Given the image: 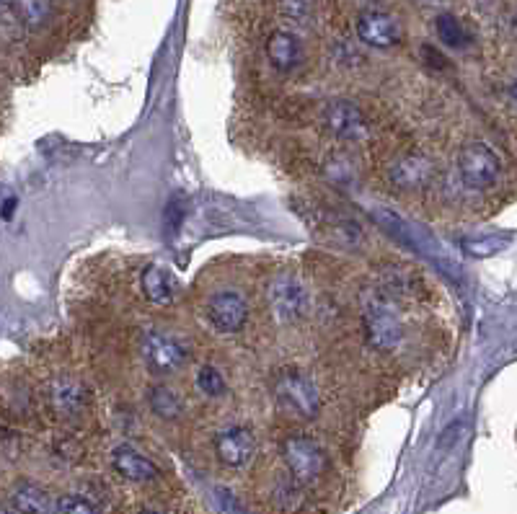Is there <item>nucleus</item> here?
Returning a JSON list of instances; mask_svg holds the SVG:
<instances>
[{
	"label": "nucleus",
	"instance_id": "f257e3e1",
	"mask_svg": "<svg viewBox=\"0 0 517 514\" xmlns=\"http://www.w3.org/2000/svg\"><path fill=\"white\" fill-rule=\"evenodd\" d=\"M362 329L370 347L380 352L396 349L404 339V323L393 308V300L380 287L362 292Z\"/></svg>",
	"mask_w": 517,
	"mask_h": 514
},
{
	"label": "nucleus",
	"instance_id": "f03ea898",
	"mask_svg": "<svg viewBox=\"0 0 517 514\" xmlns=\"http://www.w3.org/2000/svg\"><path fill=\"white\" fill-rule=\"evenodd\" d=\"M458 171L471 189H489L497 184L502 163H499V155L486 143H468L458 155Z\"/></svg>",
	"mask_w": 517,
	"mask_h": 514
},
{
	"label": "nucleus",
	"instance_id": "7ed1b4c3",
	"mask_svg": "<svg viewBox=\"0 0 517 514\" xmlns=\"http://www.w3.org/2000/svg\"><path fill=\"white\" fill-rule=\"evenodd\" d=\"M275 393L280 398L282 406L300 416V419H313L318 414L321 398H318V388L313 385L311 378H306L303 372L287 370L282 372L275 383Z\"/></svg>",
	"mask_w": 517,
	"mask_h": 514
},
{
	"label": "nucleus",
	"instance_id": "20e7f679",
	"mask_svg": "<svg viewBox=\"0 0 517 514\" xmlns=\"http://www.w3.org/2000/svg\"><path fill=\"white\" fill-rule=\"evenodd\" d=\"M282 455H285V463L290 468L298 481L308 484V481H316L321 473L326 471V455L324 450L316 445L308 437H287L282 442Z\"/></svg>",
	"mask_w": 517,
	"mask_h": 514
},
{
	"label": "nucleus",
	"instance_id": "39448f33",
	"mask_svg": "<svg viewBox=\"0 0 517 514\" xmlns=\"http://www.w3.org/2000/svg\"><path fill=\"white\" fill-rule=\"evenodd\" d=\"M207 318L212 329H218L220 334H236L249 321V305L233 290L215 292L207 300Z\"/></svg>",
	"mask_w": 517,
	"mask_h": 514
},
{
	"label": "nucleus",
	"instance_id": "423d86ee",
	"mask_svg": "<svg viewBox=\"0 0 517 514\" xmlns=\"http://www.w3.org/2000/svg\"><path fill=\"white\" fill-rule=\"evenodd\" d=\"M140 349H143V357L150 370L158 372V375L176 372L187 362V349L171 336L161 334V331H148L140 341Z\"/></svg>",
	"mask_w": 517,
	"mask_h": 514
},
{
	"label": "nucleus",
	"instance_id": "0eeeda50",
	"mask_svg": "<svg viewBox=\"0 0 517 514\" xmlns=\"http://www.w3.org/2000/svg\"><path fill=\"white\" fill-rule=\"evenodd\" d=\"M324 122L329 132H334L342 140H365L368 137V119L360 112V106H355L352 101H331L326 106Z\"/></svg>",
	"mask_w": 517,
	"mask_h": 514
},
{
	"label": "nucleus",
	"instance_id": "6e6552de",
	"mask_svg": "<svg viewBox=\"0 0 517 514\" xmlns=\"http://www.w3.org/2000/svg\"><path fill=\"white\" fill-rule=\"evenodd\" d=\"M269 305L275 310L280 321H295L306 313L308 308V292L293 277H280L269 287Z\"/></svg>",
	"mask_w": 517,
	"mask_h": 514
},
{
	"label": "nucleus",
	"instance_id": "1a4fd4ad",
	"mask_svg": "<svg viewBox=\"0 0 517 514\" xmlns=\"http://www.w3.org/2000/svg\"><path fill=\"white\" fill-rule=\"evenodd\" d=\"M357 37L365 44H370V47H375V50H388V47L399 44L401 26L388 13L365 11L357 19Z\"/></svg>",
	"mask_w": 517,
	"mask_h": 514
},
{
	"label": "nucleus",
	"instance_id": "9d476101",
	"mask_svg": "<svg viewBox=\"0 0 517 514\" xmlns=\"http://www.w3.org/2000/svg\"><path fill=\"white\" fill-rule=\"evenodd\" d=\"M215 453H218L223 465L241 468V465L249 463L256 453L254 432L246 427L223 429V432H218V437H215Z\"/></svg>",
	"mask_w": 517,
	"mask_h": 514
},
{
	"label": "nucleus",
	"instance_id": "9b49d317",
	"mask_svg": "<svg viewBox=\"0 0 517 514\" xmlns=\"http://www.w3.org/2000/svg\"><path fill=\"white\" fill-rule=\"evenodd\" d=\"M267 57L280 73H290L303 60V47H300L298 37L290 34V31H275L267 39Z\"/></svg>",
	"mask_w": 517,
	"mask_h": 514
},
{
	"label": "nucleus",
	"instance_id": "f8f14e48",
	"mask_svg": "<svg viewBox=\"0 0 517 514\" xmlns=\"http://www.w3.org/2000/svg\"><path fill=\"white\" fill-rule=\"evenodd\" d=\"M112 463L114 468H117L119 476H125L127 481H138V484H143V481H153V478L158 476V468L153 463H150L145 455H140L138 450H132V447H117L112 455Z\"/></svg>",
	"mask_w": 517,
	"mask_h": 514
},
{
	"label": "nucleus",
	"instance_id": "ddd939ff",
	"mask_svg": "<svg viewBox=\"0 0 517 514\" xmlns=\"http://www.w3.org/2000/svg\"><path fill=\"white\" fill-rule=\"evenodd\" d=\"M86 388L83 383L73 378H57L52 383V406L57 409V414L63 416H75L86 409Z\"/></svg>",
	"mask_w": 517,
	"mask_h": 514
},
{
	"label": "nucleus",
	"instance_id": "4468645a",
	"mask_svg": "<svg viewBox=\"0 0 517 514\" xmlns=\"http://www.w3.org/2000/svg\"><path fill=\"white\" fill-rule=\"evenodd\" d=\"M430 174L432 166L422 155H406V158H399L393 163L391 168L393 184H399L401 189H419V186L430 181Z\"/></svg>",
	"mask_w": 517,
	"mask_h": 514
},
{
	"label": "nucleus",
	"instance_id": "2eb2a0df",
	"mask_svg": "<svg viewBox=\"0 0 517 514\" xmlns=\"http://www.w3.org/2000/svg\"><path fill=\"white\" fill-rule=\"evenodd\" d=\"M13 507L19 514H52L50 496L34 484H19L13 491Z\"/></svg>",
	"mask_w": 517,
	"mask_h": 514
},
{
	"label": "nucleus",
	"instance_id": "dca6fc26",
	"mask_svg": "<svg viewBox=\"0 0 517 514\" xmlns=\"http://www.w3.org/2000/svg\"><path fill=\"white\" fill-rule=\"evenodd\" d=\"M143 292L145 298L153 305H169L171 300H174V290H171L169 277H166L163 269L156 267V264H150L143 272Z\"/></svg>",
	"mask_w": 517,
	"mask_h": 514
},
{
	"label": "nucleus",
	"instance_id": "f3484780",
	"mask_svg": "<svg viewBox=\"0 0 517 514\" xmlns=\"http://www.w3.org/2000/svg\"><path fill=\"white\" fill-rule=\"evenodd\" d=\"M150 409L156 411L161 419H179L181 411H184V403H181L179 393L169 385H156L150 388Z\"/></svg>",
	"mask_w": 517,
	"mask_h": 514
},
{
	"label": "nucleus",
	"instance_id": "a211bd4d",
	"mask_svg": "<svg viewBox=\"0 0 517 514\" xmlns=\"http://www.w3.org/2000/svg\"><path fill=\"white\" fill-rule=\"evenodd\" d=\"M435 26H437V34H440V39H443L448 47H453V50H463V47L471 44V34H468V29L461 24V21L455 19L453 13H443V16H437Z\"/></svg>",
	"mask_w": 517,
	"mask_h": 514
},
{
	"label": "nucleus",
	"instance_id": "6ab92c4d",
	"mask_svg": "<svg viewBox=\"0 0 517 514\" xmlns=\"http://www.w3.org/2000/svg\"><path fill=\"white\" fill-rule=\"evenodd\" d=\"M11 8H16L19 19L26 26H32V29L42 26L47 16H50V3L47 0H13Z\"/></svg>",
	"mask_w": 517,
	"mask_h": 514
},
{
	"label": "nucleus",
	"instance_id": "aec40b11",
	"mask_svg": "<svg viewBox=\"0 0 517 514\" xmlns=\"http://www.w3.org/2000/svg\"><path fill=\"white\" fill-rule=\"evenodd\" d=\"M197 385H200V391L205 393V396H223L225 393L223 375L218 372V367L212 365L200 367V372H197Z\"/></svg>",
	"mask_w": 517,
	"mask_h": 514
},
{
	"label": "nucleus",
	"instance_id": "412c9836",
	"mask_svg": "<svg viewBox=\"0 0 517 514\" xmlns=\"http://www.w3.org/2000/svg\"><path fill=\"white\" fill-rule=\"evenodd\" d=\"M60 512L63 514H99V509H96L91 502H86L83 496L70 494V496H63V499H60Z\"/></svg>",
	"mask_w": 517,
	"mask_h": 514
},
{
	"label": "nucleus",
	"instance_id": "4be33fe9",
	"mask_svg": "<svg viewBox=\"0 0 517 514\" xmlns=\"http://www.w3.org/2000/svg\"><path fill=\"white\" fill-rule=\"evenodd\" d=\"M499 248H502V243L494 241V238H492V243L463 241V251H466V254H471V256H492V254H497Z\"/></svg>",
	"mask_w": 517,
	"mask_h": 514
},
{
	"label": "nucleus",
	"instance_id": "5701e85b",
	"mask_svg": "<svg viewBox=\"0 0 517 514\" xmlns=\"http://www.w3.org/2000/svg\"><path fill=\"white\" fill-rule=\"evenodd\" d=\"M311 8V0H282V11L290 19H303Z\"/></svg>",
	"mask_w": 517,
	"mask_h": 514
},
{
	"label": "nucleus",
	"instance_id": "b1692460",
	"mask_svg": "<svg viewBox=\"0 0 517 514\" xmlns=\"http://www.w3.org/2000/svg\"><path fill=\"white\" fill-rule=\"evenodd\" d=\"M16 205H19V202H16V197H8L6 199V205L0 207V215H3V220H11L13 210H16Z\"/></svg>",
	"mask_w": 517,
	"mask_h": 514
},
{
	"label": "nucleus",
	"instance_id": "393cba45",
	"mask_svg": "<svg viewBox=\"0 0 517 514\" xmlns=\"http://www.w3.org/2000/svg\"><path fill=\"white\" fill-rule=\"evenodd\" d=\"M13 0H0V11H6V8H11Z\"/></svg>",
	"mask_w": 517,
	"mask_h": 514
},
{
	"label": "nucleus",
	"instance_id": "a878e982",
	"mask_svg": "<svg viewBox=\"0 0 517 514\" xmlns=\"http://www.w3.org/2000/svg\"><path fill=\"white\" fill-rule=\"evenodd\" d=\"M143 514H163V512H158V509H148V512H143Z\"/></svg>",
	"mask_w": 517,
	"mask_h": 514
}]
</instances>
